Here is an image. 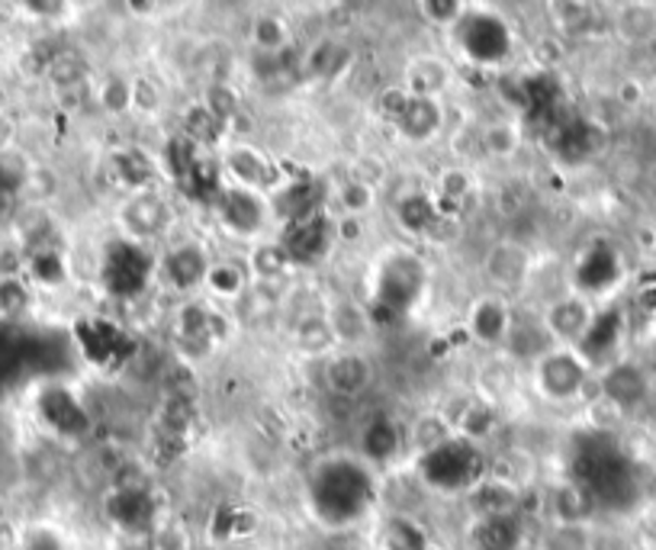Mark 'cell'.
I'll list each match as a JSON object with an SVG mask.
<instances>
[{"instance_id": "44", "label": "cell", "mask_w": 656, "mask_h": 550, "mask_svg": "<svg viewBox=\"0 0 656 550\" xmlns=\"http://www.w3.org/2000/svg\"><path fill=\"white\" fill-rule=\"evenodd\" d=\"M29 274L36 277L39 283L46 286H55L65 280V261L55 248H39L33 258H29Z\"/></svg>"}, {"instance_id": "4", "label": "cell", "mask_w": 656, "mask_h": 550, "mask_svg": "<svg viewBox=\"0 0 656 550\" xmlns=\"http://www.w3.org/2000/svg\"><path fill=\"white\" fill-rule=\"evenodd\" d=\"M483 455L476 451V445L467 438H448L445 445H438L435 451L422 455L419 470L422 479L435 489L454 493V489H473L483 479Z\"/></svg>"}, {"instance_id": "45", "label": "cell", "mask_w": 656, "mask_h": 550, "mask_svg": "<svg viewBox=\"0 0 656 550\" xmlns=\"http://www.w3.org/2000/svg\"><path fill=\"white\" fill-rule=\"evenodd\" d=\"M252 36L258 42L261 52H281L286 49V26H283L278 16H258L255 26H252Z\"/></svg>"}, {"instance_id": "50", "label": "cell", "mask_w": 656, "mask_h": 550, "mask_svg": "<svg viewBox=\"0 0 656 550\" xmlns=\"http://www.w3.org/2000/svg\"><path fill=\"white\" fill-rule=\"evenodd\" d=\"M26 306V290L16 277H3L0 280V316L3 319H13L16 312H23Z\"/></svg>"}, {"instance_id": "60", "label": "cell", "mask_w": 656, "mask_h": 550, "mask_svg": "<svg viewBox=\"0 0 656 550\" xmlns=\"http://www.w3.org/2000/svg\"><path fill=\"white\" fill-rule=\"evenodd\" d=\"M10 209H13V196L0 190V222H3L7 216H10Z\"/></svg>"}, {"instance_id": "59", "label": "cell", "mask_w": 656, "mask_h": 550, "mask_svg": "<svg viewBox=\"0 0 656 550\" xmlns=\"http://www.w3.org/2000/svg\"><path fill=\"white\" fill-rule=\"evenodd\" d=\"M641 541H644V548L656 550V515L644 525V532H641Z\"/></svg>"}, {"instance_id": "13", "label": "cell", "mask_w": 656, "mask_h": 550, "mask_svg": "<svg viewBox=\"0 0 656 550\" xmlns=\"http://www.w3.org/2000/svg\"><path fill=\"white\" fill-rule=\"evenodd\" d=\"M209 309L203 303H184L175 316V345L188 358H206L216 348V338L209 332Z\"/></svg>"}, {"instance_id": "3", "label": "cell", "mask_w": 656, "mask_h": 550, "mask_svg": "<svg viewBox=\"0 0 656 550\" xmlns=\"http://www.w3.org/2000/svg\"><path fill=\"white\" fill-rule=\"evenodd\" d=\"M155 274L152 252L136 239H113L103 252L100 283L116 299H136L149 290Z\"/></svg>"}, {"instance_id": "5", "label": "cell", "mask_w": 656, "mask_h": 550, "mask_svg": "<svg viewBox=\"0 0 656 550\" xmlns=\"http://www.w3.org/2000/svg\"><path fill=\"white\" fill-rule=\"evenodd\" d=\"M454 42L461 52L476 65H502L512 55V29L502 16L489 10H473L464 13L454 26Z\"/></svg>"}, {"instance_id": "27", "label": "cell", "mask_w": 656, "mask_h": 550, "mask_svg": "<svg viewBox=\"0 0 656 550\" xmlns=\"http://www.w3.org/2000/svg\"><path fill=\"white\" fill-rule=\"evenodd\" d=\"M274 209H278V216L283 219V226L319 213V209H322V203H319V187L312 181H296L290 183V187H283L281 193L274 196Z\"/></svg>"}, {"instance_id": "35", "label": "cell", "mask_w": 656, "mask_h": 550, "mask_svg": "<svg viewBox=\"0 0 656 550\" xmlns=\"http://www.w3.org/2000/svg\"><path fill=\"white\" fill-rule=\"evenodd\" d=\"M486 268H489L492 280H499V283H518L528 271V255L518 245H499L489 255Z\"/></svg>"}, {"instance_id": "39", "label": "cell", "mask_w": 656, "mask_h": 550, "mask_svg": "<svg viewBox=\"0 0 656 550\" xmlns=\"http://www.w3.org/2000/svg\"><path fill=\"white\" fill-rule=\"evenodd\" d=\"M196 422V399L188 396H168V402L162 406V432L168 435H188L190 425Z\"/></svg>"}, {"instance_id": "10", "label": "cell", "mask_w": 656, "mask_h": 550, "mask_svg": "<svg viewBox=\"0 0 656 550\" xmlns=\"http://www.w3.org/2000/svg\"><path fill=\"white\" fill-rule=\"evenodd\" d=\"M522 93H525V106L522 113L528 116V123H538L544 132H554L561 126V100L563 85L554 72H535L528 78H522Z\"/></svg>"}, {"instance_id": "26", "label": "cell", "mask_w": 656, "mask_h": 550, "mask_svg": "<svg viewBox=\"0 0 656 550\" xmlns=\"http://www.w3.org/2000/svg\"><path fill=\"white\" fill-rule=\"evenodd\" d=\"M470 496H473V506H476V512H479L483 519L512 515V506L518 502L515 486L505 483V479H496V476H489V479L483 476V479L470 489Z\"/></svg>"}, {"instance_id": "9", "label": "cell", "mask_w": 656, "mask_h": 550, "mask_svg": "<svg viewBox=\"0 0 656 550\" xmlns=\"http://www.w3.org/2000/svg\"><path fill=\"white\" fill-rule=\"evenodd\" d=\"M589 380V364L576 351H548L538 361V386L551 399H573L586 389Z\"/></svg>"}, {"instance_id": "7", "label": "cell", "mask_w": 656, "mask_h": 550, "mask_svg": "<svg viewBox=\"0 0 656 550\" xmlns=\"http://www.w3.org/2000/svg\"><path fill=\"white\" fill-rule=\"evenodd\" d=\"M332 242H335V226L325 216V209L283 226L281 245L286 248V255L293 258V265L312 268V265L325 261L329 252H332Z\"/></svg>"}, {"instance_id": "56", "label": "cell", "mask_w": 656, "mask_h": 550, "mask_svg": "<svg viewBox=\"0 0 656 550\" xmlns=\"http://www.w3.org/2000/svg\"><path fill=\"white\" fill-rule=\"evenodd\" d=\"M132 103H139L142 110H155L158 106V88L149 81H136L132 85Z\"/></svg>"}, {"instance_id": "18", "label": "cell", "mask_w": 656, "mask_h": 550, "mask_svg": "<svg viewBox=\"0 0 656 550\" xmlns=\"http://www.w3.org/2000/svg\"><path fill=\"white\" fill-rule=\"evenodd\" d=\"M592 316H595V312L589 309V303H586L582 296H563V299H557V303L548 309L544 329H548V335H551L554 342L579 345L582 335H586V329H589V322H592Z\"/></svg>"}, {"instance_id": "2", "label": "cell", "mask_w": 656, "mask_h": 550, "mask_svg": "<svg viewBox=\"0 0 656 550\" xmlns=\"http://www.w3.org/2000/svg\"><path fill=\"white\" fill-rule=\"evenodd\" d=\"M428 286V268L422 258L415 255H389L380 271H376L374 283V322H393L399 316H406L425 293Z\"/></svg>"}, {"instance_id": "29", "label": "cell", "mask_w": 656, "mask_h": 550, "mask_svg": "<svg viewBox=\"0 0 656 550\" xmlns=\"http://www.w3.org/2000/svg\"><path fill=\"white\" fill-rule=\"evenodd\" d=\"M113 171H116V178L123 181V187H129V190H149V183L155 181V165H152V158L145 155V152H139V149H119L116 155H113Z\"/></svg>"}, {"instance_id": "31", "label": "cell", "mask_w": 656, "mask_h": 550, "mask_svg": "<svg viewBox=\"0 0 656 550\" xmlns=\"http://www.w3.org/2000/svg\"><path fill=\"white\" fill-rule=\"evenodd\" d=\"M518 522L512 515H499V519H483L476 525V545L479 550H512L518 545Z\"/></svg>"}, {"instance_id": "58", "label": "cell", "mask_w": 656, "mask_h": 550, "mask_svg": "<svg viewBox=\"0 0 656 550\" xmlns=\"http://www.w3.org/2000/svg\"><path fill=\"white\" fill-rule=\"evenodd\" d=\"M638 303L647 309V312H656V283H647V286H641V293H638Z\"/></svg>"}, {"instance_id": "32", "label": "cell", "mask_w": 656, "mask_h": 550, "mask_svg": "<svg viewBox=\"0 0 656 550\" xmlns=\"http://www.w3.org/2000/svg\"><path fill=\"white\" fill-rule=\"evenodd\" d=\"M296 345L306 355H329L332 345H335L332 322L325 316H306V319H299V325H296Z\"/></svg>"}, {"instance_id": "42", "label": "cell", "mask_w": 656, "mask_h": 550, "mask_svg": "<svg viewBox=\"0 0 656 550\" xmlns=\"http://www.w3.org/2000/svg\"><path fill=\"white\" fill-rule=\"evenodd\" d=\"M458 429H461V438L467 442H476L483 435H489L496 429V412L483 402H467L461 419H458Z\"/></svg>"}, {"instance_id": "24", "label": "cell", "mask_w": 656, "mask_h": 550, "mask_svg": "<svg viewBox=\"0 0 656 550\" xmlns=\"http://www.w3.org/2000/svg\"><path fill=\"white\" fill-rule=\"evenodd\" d=\"M441 213H438V203L432 193L425 190H415V193H406L399 196L396 203V222L412 232V235H432V229L438 226Z\"/></svg>"}, {"instance_id": "21", "label": "cell", "mask_w": 656, "mask_h": 550, "mask_svg": "<svg viewBox=\"0 0 656 550\" xmlns=\"http://www.w3.org/2000/svg\"><path fill=\"white\" fill-rule=\"evenodd\" d=\"M393 126L399 129L402 139L425 142V139H432L441 129V106H438L435 97H415V93H409L406 103H402V110H399V116L393 119Z\"/></svg>"}, {"instance_id": "36", "label": "cell", "mask_w": 656, "mask_h": 550, "mask_svg": "<svg viewBox=\"0 0 656 550\" xmlns=\"http://www.w3.org/2000/svg\"><path fill=\"white\" fill-rule=\"evenodd\" d=\"M554 512L561 525H582L589 512V489L582 483H566L554 493Z\"/></svg>"}, {"instance_id": "25", "label": "cell", "mask_w": 656, "mask_h": 550, "mask_svg": "<svg viewBox=\"0 0 656 550\" xmlns=\"http://www.w3.org/2000/svg\"><path fill=\"white\" fill-rule=\"evenodd\" d=\"M470 332L486 342V345H496V342H505L509 332H512V312L502 299H479L470 312Z\"/></svg>"}, {"instance_id": "34", "label": "cell", "mask_w": 656, "mask_h": 550, "mask_svg": "<svg viewBox=\"0 0 656 550\" xmlns=\"http://www.w3.org/2000/svg\"><path fill=\"white\" fill-rule=\"evenodd\" d=\"M290 268H293V258L286 255L281 242H261L252 248V271L261 280H281L290 274Z\"/></svg>"}, {"instance_id": "46", "label": "cell", "mask_w": 656, "mask_h": 550, "mask_svg": "<svg viewBox=\"0 0 656 550\" xmlns=\"http://www.w3.org/2000/svg\"><path fill=\"white\" fill-rule=\"evenodd\" d=\"M29 168H26V162L20 158V155H13V152H3L0 155V190L3 193H10V196H16L26 183H29Z\"/></svg>"}, {"instance_id": "6", "label": "cell", "mask_w": 656, "mask_h": 550, "mask_svg": "<svg viewBox=\"0 0 656 550\" xmlns=\"http://www.w3.org/2000/svg\"><path fill=\"white\" fill-rule=\"evenodd\" d=\"M75 342H78L85 361H91L100 370H119L126 361H132L136 351H139L136 338L123 325H116L110 319H81V322H75Z\"/></svg>"}, {"instance_id": "19", "label": "cell", "mask_w": 656, "mask_h": 550, "mask_svg": "<svg viewBox=\"0 0 656 550\" xmlns=\"http://www.w3.org/2000/svg\"><path fill=\"white\" fill-rule=\"evenodd\" d=\"M374 380V367L364 355L358 351H345V355H335L329 367H325V386L335 393V396H345V399H355L361 396Z\"/></svg>"}, {"instance_id": "11", "label": "cell", "mask_w": 656, "mask_h": 550, "mask_svg": "<svg viewBox=\"0 0 656 550\" xmlns=\"http://www.w3.org/2000/svg\"><path fill=\"white\" fill-rule=\"evenodd\" d=\"M219 216L235 235H258L265 229V203L245 187H226L219 193Z\"/></svg>"}, {"instance_id": "54", "label": "cell", "mask_w": 656, "mask_h": 550, "mask_svg": "<svg viewBox=\"0 0 656 550\" xmlns=\"http://www.w3.org/2000/svg\"><path fill=\"white\" fill-rule=\"evenodd\" d=\"M406 97H409V91H402V88H389V91H383L380 93V100H376V113H380L386 123H393V119L399 116Z\"/></svg>"}, {"instance_id": "8", "label": "cell", "mask_w": 656, "mask_h": 550, "mask_svg": "<svg viewBox=\"0 0 656 550\" xmlns=\"http://www.w3.org/2000/svg\"><path fill=\"white\" fill-rule=\"evenodd\" d=\"M36 409H39L42 422L62 438H85L94 429L85 402L65 386H46L36 399Z\"/></svg>"}, {"instance_id": "55", "label": "cell", "mask_w": 656, "mask_h": 550, "mask_svg": "<svg viewBox=\"0 0 656 550\" xmlns=\"http://www.w3.org/2000/svg\"><path fill=\"white\" fill-rule=\"evenodd\" d=\"M23 550H62V541L52 535V532H46V528H36V532H29L26 535V541H23Z\"/></svg>"}, {"instance_id": "41", "label": "cell", "mask_w": 656, "mask_h": 550, "mask_svg": "<svg viewBox=\"0 0 656 550\" xmlns=\"http://www.w3.org/2000/svg\"><path fill=\"white\" fill-rule=\"evenodd\" d=\"M448 85V72L441 62H419L409 75V88L406 91L415 93V97H435Z\"/></svg>"}, {"instance_id": "53", "label": "cell", "mask_w": 656, "mask_h": 550, "mask_svg": "<svg viewBox=\"0 0 656 550\" xmlns=\"http://www.w3.org/2000/svg\"><path fill=\"white\" fill-rule=\"evenodd\" d=\"M486 145H489L496 155H509V152H515L518 136H515V129H509V126L502 123V126H492V129L486 132Z\"/></svg>"}, {"instance_id": "43", "label": "cell", "mask_w": 656, "mask_h": 550, "mask_svg": "<svg viewBox=\"0 0 656 550\" xmlns=\"http://www.w3.org/2000/svg\"><path fill=\"white\" fill-rule=\"evenodd\" d=\"M448 438H451V425H448L445 419H438V415H425V419H419L415 429H412V445H415L422 455L435 451V448L445 445Z\"/></svg>"}, {"instance_id": "15", "label": "cell", "mask_w": 656, "mask_h": 550, "mask_svg": "<svg viewBox=\"0 0 656 550\" xmlns=\"http://www.w3.org/2000/svg\"><path fill=\"white\" fill-rule=\"evenodd\" d=\"M621 277V261H618V252L605 242L586 248V255L579 258V268H576V286L589 296H599L605 293L615 280Z\"/></svg>"}, {"instance_id": "40", "label": "cell", "mask_w": 656, "mask_h": 550, "mask_svg": "<svg viewBox=\"0 0 656 550\" xmlns=\"http://www.w3.org/2000/svg\"><path fill=\"white\" fill-rule=\"evenodd\" d=\"M329 322H332L335 342H361L364 332H368V325H371V319H368L358 306H351V303L338 306V309L329 316Z\"/></svg>"}, {"instance_id": "37", "label": "cell", "mask_w": 656, "mask_h": 550, "mask_svg": "<svg viewBox=\"0 0 656 550\" xmlns=\"http://www.w3.org/2000/svg\"><path fill=\"white\" fill-rule=\"evenodd\" d=\"M181 190H184L188 196H193V200H213V196H219V193L226 190V187H222V171H219V165L203 155L200 165L193 168V175L181 183Z\"/></svg>"}, {"instance_id": "47", "label": "cell", "mask_w": 656, "mask_h": 550, "mask_svg": "<svg viewBox=\"0 0 656 550\" xmlns=\"http://www.w3.org/2000/svg\"><path fill=\"white\" fill-rule=\"evenodd\" d=\"M216 119H222L226 126L239 116V93L232 91L229 85H213L206 93V103H203Z\"/></svg>"}, {"instance_id": "52", "label": "cell", "mask_w": 656, "mask_h": 550, "mask_svg": "<svg viewBox=\"0 0 656 550\" xmlns=\"http://www.w3.org/2000/svg\"><path fill=\"white\" fill-rule=\"evenodd\" d=\"M371 203H374V196H371V187H368L364 181L355 178V181H348L345 187H342V206H345L348 213L358 216V213H364Z\"/></svg>"}, {"instance_id": "1", "label": "cell", "mask_w": 656, "mask_h": 550, "mask_svg": "<svg viewBox=\"0 0 656 550\" xmlns=\"http://www.w3.org/2000/svg\"><path fill=\"white\" fill-rule=\"evenodd\" d=\"M309 496H312V509L322 515V522L345 525L368 509V502L374 496V483H371V473L358 460L329 458L316 466Z\"/></svg>"}, {"instance_id": "30", "label": "cell", "mask_w": 656, "mask_h": 550, "mask_svg": "<svg viewBox=\"0 0 656 550\" xmlns=\"http://www.w3.org/2000/svg\"><path fill=\"white\" fill-rule=\"evenodd\" d=\"M229 126L222 119H216L203 103H193L188 113H184V136H188L193 145L200 149H213L226 139Z\"/></svg>"}, {"instance_id": "51", "label": "cell", "mask_w": 656, "mask_h": 550, "mask_svg": "<svg viewBox=\"0 0 656 550\" xmlns=\"http://www.w3.org/2000/svg\"><path fill=\"white\" fill-rule=\"evenodd\" d=\"M422 13H425L432 23L458 26V20L464 16V7H461L458 0H428V3H422Z\"/></svg>"}, {"instance_id": "38", "label": "cell", "mask_w": 656, "mask_h": 550, "mask_svg": "<svg viewBox=\"0 0 656 550\" xmlns=\"http://www.w3.org/2000/svg\"><path fill=\"white\" fill-rule=\"evenodd\" d=\"M85 75H88V65H85V59L75 52V49H62V52H55L52 59H49V78L59 85V88H75V85H81L85 81Z\"/></svg>"}, {"instance_id": "22", "label": "cell", "mask_w": 656, "mask_h": 550, "mask_svg": "<svg viewBox=\"0 0 656 550\" xmlns=\"http://www.w3.org/2000/svg\"><path fill=\"white\" fill-rule=\"evenodd\" d=\"M106 512H110V519H113L119 528L139 532V528H145V522H152V512H155L152 493H149L142 483H123V486L110 496Z\"/></svg>"}, {"instance_id": "48", "label": "cell", "mask_w": 656, "mask_h": 550, "mask_svg": "<svg viewBox=\"0 0 656 550\" xmlns=\"http://www.w3.org/2000/svg\"><path fill=\"white\" fill-rule=\"evenodd\" d=\"M206 283H209V290L219 293V296H242V290H245V274H242L235 265H213Z\"/></svg>"}, {"instance_id": "57", "label": "cell", "mask_w": 656, "mask_h": 550, "mask_svg": "<svg viewBox=\"0 0 656 550\" xmlns=\"http://www.w3.org/2000/svg\"><path fill=\"white\" fill-rule=\"evenodd\" d=\"M26 10H29V13H46V16L52 20L55 13H65L68 7H65V3H26Z\"/></svg>"}, {"instance_id": "16", "label": "cell", "mask_w": 656, "mask_h": 550, "mask_svg": "<svg viewBox=\"0 0 656 550\" xmlns=\"http://www.w3.org/2000/svg\"><path fill=\"white\" fill-rule=\"evenodd\" d=\"M209 268L213 265H209V258H206V252L200 245H178L162 258V274L168 280V286H175L181 293H190L200 283H206Z\"/></svg>"}, {"instance_id": "20", "label": "cell", "mask_w": 656, "mask_h": 550, "mask_svg": "<svg viewBox=\"0 0 656 550\" xmlns=\"http://www.w3.org/2000/svg\"><path fill=\"white\" fill-rule=\"evenodd\" d=\"M123 226L129 229V235L139 242V239H152L165 229L168 222V206L162 196H155L152 190H139L136 196L126 200L123 206Z\"/></svg>"}, {"instance_id": "28", "label": "cell", "mask_w": 656, "mask_h": 550, "mask_svg": "<svg viewBox=\"0 0 656 550\" xmlns=\"http://www.w3.org/2000/svg\"><path fill=\"white\" fill-rule=\"evenodd\" d=\"M399 448H402V432H399V425L393 419L376 415V419L368 422V429L361 435V451L368 458L386 463V460H393L399 455Z\"/></svg>"}, {"instance_id": "23", "label": "cell", "mask_w": 656, "mask_h": 550, "mask_svg": "<svg viewBox=\"0 0 656 550\" xmlns=\"http://www.w3.org/2000/svg\"><path fill=\"white\" fill-rule=\"evenodd\" d=\"M618 338H621V312H618V309H602V312L592 316V322H589V329H586V335H582L576 355H579L586 364L602 361L608 351H615Z\"/></svg>"}, {"instance_id": "33", "label": "cell", "mask_w": 656, "mask_h": 550, "mask_svg": "<svg viewBox=\"0 0 656 550\" xmlns=\"http://www.w3.org/2000/svg\"><path fill=\"white\" fill-rule=\"evenodd\" d=\"M200 158H203V149L193 145L188 136H175L165 145V165H168V175L178 181V187L193 175V168L200 165Z\"/></svg>"}, {"instance_id": "49", "label": "cell", "mask_w": 656, "mask_h": 550, "mask_svg": "<svg viewBox=\"0 0 656 550\" xmlns=\"http://www.w3.org/2000/svg\"><path fill=\"white\" fill-rule=\"evenodd\" d=\"M100 103L110 110V113H123L132 106V81H123V78H110L100 91Z\"/></svg>"}, {"instance_id": "14", "label": "cell", "mask_w": 656, "mask_h": 550, "mask_svg": "<svg viewBox=\"0 0 656 550\" xmlns=\"http://www.w3.org/2000/svg\"><path fill=\"white\" fill-rule=\"evenodd\" d=\"M651 380L638 364H615L602 376V399L615 409H634L647 399Z\"/></svg>"}, {"instance_id": "12", "label": "cell", "mask_w": 656, "mask_h": 550, "mask_svg": "<svg viewBox=\"0 0 656 550\" xmlns=\"http://www.w3.org/2000/svg\"><path fill=\"white\" fill-rule=\"evenodd\" d=\"M602 142H605L602 129L595 123H589V119H563L561 126L551 132L554 155L563 158V162H569V165L592 158L602 149Z\"/></svg>"}, {"instance_id": "17", "label": "cell", "mask_w": 656, "mask_h": 550, "mask_svg": "<svg viewBox=\"0 0 656 550\" xmlns=\"http://www.w3.org/2000/svg\"><path fill=\"white\" fill-rule=\"evenodd\" d=\"M226 168L245 190H274L281 183L278 165H271L261 152L248 145H235L226 152Z\"/></svg>"}]
</instances>
